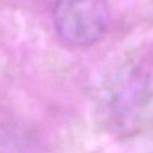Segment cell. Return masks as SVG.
Instances as JSON below:
<instances>
[{
	"label": "cell",
	"mask_w": 153,
	"mask_h": 153,
	"mask_svg": "<svg viewBox=\"0 0 153 153\" xmlns=\"http://www.w3.org/2000/svg\"><path fill=\"white\" fill-rule=\"evenodd\" d=\"M53 26L70 46H88L99 41L109 26L107 0H57L53 11Z\"/></svg>",
	"instance_id": "cell-1"
}]
</instances>
